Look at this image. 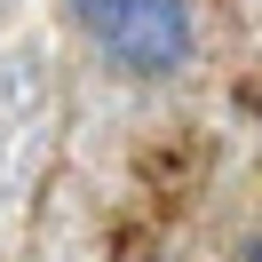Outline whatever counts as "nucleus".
<instances>
[{
	"instance_id": "1",
	"label": "nucleus",
	"mask_w": 262,
	"mask_h": 262,
	"mask_svg": "<svg viewBox=\"0 0 262 262\" xmlns=\"http://www.w3.org/2000/svg\"><path fill=\"white\" fill-rule=\"evenodd\" d=\"M96 56L127 80H167L191 64V8L183 0H72Z\"/></svg>"
},
{
	"instance_id": "2",
	"label": "nucleus",
	"mask_w": 262,
	"mask_h": 262,
	"mask_svg": "<svg viewBox=\"0 0 262 262\" xmlns=\"http://www.w3.org/2000/svg\"><path fill=\"white\" fill-rule=\"evenodd\" d=\"M40 112H48V72L40 56H0V207L16 199V183L32 175L40 151Z\"/></svg>"
},
{
	"instance_id": "3",
	"label": "nucleus",
	"mask_w": 262,
	"mask_h": 262,
	"mask_svg": "<svg viewBox=\"0 0 262 262\" xmlns=\"http://www.w3.org/2000/svg\"><path fill=\"white\" fill-rule=\"evenodd\" d=\"M246 262H262V246H246Z\"/></svg>"
},
{
	"instance_id": "4",
	"label": "nucleus",
	"mask_w": 262,
	"mask_h": 262,
	"mask_svg": "<svg viewBox=\"0 0 262 262\" xmlns=\"http://www.w3.org/2000/svg\"><path fill=\"white\" fill-rule=\"evenodd\" d=\"M0 8H8V0H0Z\"/></svg>"
}]
</instances>
